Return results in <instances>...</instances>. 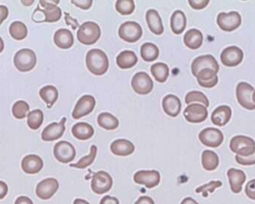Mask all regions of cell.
Masks as SVG:
<instances>
[{
    "label": "cell",
    "instance_id": "ac0fdd59",
    "mask_svg": "<svg viewBox=\"0 0 255 204\" xmlns=\"http://www.w3.org/2000/svg\"><path fill=\"white\" fill-rule=\"evenodd\" d=\"M133 181L136 184L145 186L148 189L157 187L160 181V173L157 171H139L133 176Z\"/></svg>",
    "mask_w": 255,
    "mask_h": 204
},
{
    "label": "cell",
    "instance_id": "816d5d0a",
    "mask_svg": "<svg viewBox=\"0 0 255 204\" xmlns=\"http://www.w3.org/2000/svg\"><path fill=\"white\" fill-rule=\"evenodd\" d=\"M134 204H154V201L150 197L142 196L139 198Z\"/></svg>",
    "mask_w": 255,
    "mask_h": 204
},
{
    "label": "cell",
    "instance_id": "44dd1931",
    "mask_svg": "<svg viewBox=\"0 0 255 204\" xmlns=\"http://www.w3.org/2000/svg\"><path fill=\"white\" fill-rule=\"evenodd\" d=\"M230 184L231 190L235 194H239L243 190V186L247 181V175L242 170L230 169L227 172Z\"/></svg>",
    "mask_w": 255,
    "mask_h": 204
},
{
    "label": "cell",
    "instance_id": "f35d334b",
    "mask_svg": "<svg viewBox=\"0 0 255 204\" xmlns=\"http://www.w3.org/2000/svg\"><path fill=\"white\" fill-rule=\"evenodd\" d=\"M97 154V147L96 145H92L91 148V153L89 155L84 157L81 159L76 164L70 165V167L76 168V169H86L88 166L93 164Z\"/></svg>",
    "mask_w": 255,
    "mask_h": 204
},
{
    "label": "cell",
    "instance_id": "8fae6325",
    "mask_svg": "<svg viewBox=\"0 0 255 204\" xmlns=\"http://www.w3.org/2000/svg\"><path fill=\"white\" fill-rule=\"evenodd\" d=\"M199 139L205 146L214 148H218L223 144L224 136L218 129L208 127L201 131Z\"/></svg>",
    "mask_w": 255,
    "mask_h": 204
},
{
    "label": "cell",
    "instance_id": "603a6c76",
    "mask_svg": "<svg viewBox=\"0 0 255 204\" xmlns=\"http://www.w3.org/2000/svg\"><path fill=\"white\" fill-rule=\"evenodd\" d=\"M54 42L60 49H70L74 43L73 33L67 28H60L54 34Z\"/></svg>",
    "mask_w": 255,
    "mask_h": 204
},
{
    "label": "cell",
    "instance_id": "7bdbcfd3",
    "mask_svg": "<svg viewBox=\"0 0 255 204\" xmlns=\"http://www.w3.org/2000/svg\"><path fill=\"white\" fill-rule=\"evenodd\" d=\"M223 186V183L220 181H211L209 184H205L196 189V193H202L203 197H208V193H213L216 189L220 188Z\"/></svg>",
    "mask_w": 255,
    "mask_h": 204
},
{
    "label": "cell",
    "instance_id": "5b68a950",
    "mask_svg": "<svg viewBox=\"0 0 255 204\" xmlns=\"http://www.w3.org/2000/svg\"><path fill=\"white\" fill-rule=\"evenodd\" d=\"M255 88L247 82H240L236 88L237 100L244 109L248 110L255 109V103L253 100Z\"/></svg>",
    "mask_w": 255,
    "mask_h": 204
},
{
    "label": "cell",
    "instance_id": "f907efd6",
    "mask_svg": "<svg viewBox=\"0 0 255 204\" xmlns=\"http://www.w3.org/2000/svg\"><path fill=\"white\" fill-rule=\"evenodd\" d=\"M8 188H7V184L3 181H0V200L4 199L7 194Z\"/></svg>",
    "mask_w": 255,
    "mask_h": 204
},
{
    "label": "cell",
    "instance_id": "f546056e",
    "mask_svg": "<svg viewBox=\"0 0 255 204\" xmlns=\"http://www.w3.org/2000/svg\"><path fill=\"white\" fill-rule=\"evenodd\" d=\"M187 25V18L185 13L181 10H175L172 13L170 19V26L172 32L175 34H180L185 30Z\"/></svg>",
    "mask_w": 255,
    "mask_h": 204
},
{
    "label": "cell",
    "instance_id": "3957f363",
    "mask_svg": "<svg viewBox=\"0 0 255 204\" xmlns=\"http://www.w3.org/2000/svg\"><path fill=\"white\" fill-rule=\"evenodd\" d=\"M230 149L240 157H247L255 152V142L252 138L245 136H237L230 142Z\"/></svg>",
    "mask_w": 255,
    "mask_h": 204
},
{
    "label": "cell",
    "instance_id": "7c38bea8",
    "mask_svg": "<svg viewBox=\"0 0 255 204\" xmlns=\"http://www.w3.org/2000/svg\"><path fill=\"white\" fill-rule=\"evenodd\" d=\"M244 54L241 48L236 46H229L223 49L220 59L223 65L229 67H237L244 60Z\"/></svg>",
    "mask_w": 255,
    "mask_h": 204
},
{
    "label": "cell",
    "instance_id": "9f6ffc18",
    "mask_svg": "<svg viewBox=\"0 0 255 204\" xmlns=\"http://www.w3.org/2000/svg\"><path fill=\"white\" fill-rule=\"evenodd\" d=\"M4 41H3L2 38L0 37V53L2 52L3 49H4Z\"/></svg>",
    "mask_w": 255,
    "mask_h": 204
},
{
    "label": "cell",
    "instance_id": "9c48e42d",
    "mask_svg": "<svg viewBox=\"0 0 255 204\" xmlns=\"http://www.w3.org/2000/svg\"><path fill=\"white\" fill-rule=\"evenodd\" d=\"M54 156L61 163H71L76 158V151L74 146L70 142L61 141L54 147Z\"/></svg>",
    "mask_w": 255,
    "mask_h": 204
},
{
    "label": "cell",
    "instance_id": "ffe728a7",
    "mask_svg": "<svg viewBox=\"0 0 255 204\" xmlns=\"http://www.w3.org/2000/svg\"><path fill=\"white\" fill-rule=\"evenodd\" d=\"M21 167L25 173L35 175L39 173L43 167V160L39 156L27 155L22 159Z\"/></svg>",
    "mask_w": 255,
    "mask_h": 204
},
{
    "label": "cell",
    "instance_id": "ab89813d",
    "mask_svg": "<svg viewBox=\"0 0 255 204\" xmlns=\"http://www.w3.org/2000/svg\"><path fill=\"white\" fill-rule=\"evenodd\" d=\"M30 106L26 102L23 100H19L13 105L12 107V114L16 119H23L28 116L29 112Z\"/></svg>",
    "mask_w": 255,
    "mask_h": 204
},
{
    "label": "cell",
    "instance_id": "836d02e7",
    "mask_svg": "<svg viewBox=\"0 0 255 204\" xmlns=\"http://www.w3.org/2000/svg\"><path fill=\"white\" fill-rule=\"evenodd\" d=\"M97 123L102 128L107 130H115L119 127L118 118L109 112H103L97 118Z\"/></svg>",
    "mask_w": 255,
    "mask_h": 204
},
{
    "label": "cell",
    "instance_id": "e0dca14e",
    "mask_svg": "<svg viewBox=\"0 0 255 204\" xmlns=\"http://www.w3.org/2000/svg\"><path fill=\"white\" fill-rule=\"evenodd\" d=\"M59 188V184L56 179L47 178L37 184L36 195L42 200H48L53 197Z\"/></svg>",
    "mask_w": 255,
    "mask_h": 204
},
{
    "label": "cell",
    "instance_id": "74e56055",
    "mask_svg": "<svg viewBox=\"0 0 255 204\" xmlns=\"http://www.w3.org/2000/svg\"><path fill=\"white\" fill-rule=\"evenodd\" d=\"M27 118V124L31 130H38L43 124V113L40 109L31 111L28 114Z\"/></svg>",
    "mask_w": 255,
    "mask_h": 204
},
{
    "label": "cell",
    "instance_id": "cb8c5ba5",
    "mask_svg": "<svg viewBox=\"0 0 255 204\" xmlns=\"http://www.w3.org/2000/svg\"><path fill=\"white\" fill-rule=\"evenodd\" d=\"M112 154L118 157H127L133 154L135 151L133 144L127 139H118L111 145Z\"/></svg>",
    "mask_w": 255,
    "mask_h": 204
},
{
    "label": "cell",
    "instance_id": "c3c4849f",
    "mask_svg": "<svg viewBox=\"0 0 255 204\" xmlns=\"http://www.w3.org/2000/svg\"><path fill=\"white\" fill-rule=\"evenodd\" d=\"M100 204H120V202L116 198L107 196L102 199Z\"/></svg>",
    "mask_w": 255,
    "mask_h": 204
},
{
    "label": "cell",
    "instance_id": "681fc988",
    "mask_svg": "<svg viewBox=\"0 0 255 204\" xmlns=\"http://www.w3.org/2000/svg\"><path fill=\"white\" fill-rule=\"evenodd\" d=\"M8 16V8L6 6L0 5V25Z\"/></svg>",
    "mask_w": 255,
    "mask_h": 204
},
{
    "label": "cell",
    "instance_id": "f1b7e54d",
    "mask_svg": "<svg viewBox=\"0 0 255 204\" xmlns=\"http://www.w3.org/2000/svg\"><path fill=\"white\" fill-rule=\"evenodd\" d=\"M72 133L73 136L79 140H88L94 136V129L88 123H77L72 128Z\"/></svg>",
    "mask_w": 255,
    "mask_h": 204
},
{
    "label": "cell",
    "instance_id": "680465c9",
    "mask_svg": "<svg viewBox=\"0 0 255 204\" xmlns=\"http://www.w3.org/2000/svg\"><path fill=\"white\" fill-rule=\"evenodd\" d=\"M253 102H254V103H255V90L254 93H253Z\"/></svg>",
    "mask_w": 255,
    "mask_h": 204
},
{
    "label": "cell",
    "instance_id": "4fadbf2b",
    "mask_svg": "<svg viewBox=\"0 0 255 204\" xmlns=\"http://www.w3.org/2000/svg\"><path fill=\"white\" fill-rule=\"evenodd\" d=\"M207 68L211 69L217 73H218L220 70V65L213 55H201L195 58L191 64L192 73L196 77L201 70Z\"/></svg>",
    "mask_w": 255,
    "mask_h": 204
},
{
    "label": "cell",
    "instance_id": "277c9868",
    "mask_svg": "<svg viewBox=\"0 0 255 204\" xmlns=\"http://www.w3.org/2000/svg\"><path fill=\"white\" fill-rule=\"evenodd\" d=\"M15 67L20 72H28L34 69L37 64V56L32 49H20L15 54L13 58Z\"/></svg>",
    "mask_w": 255,
    "mask_h": 204
},
{
    "label": "cell",
    "instance_id": "83f0119b",
    "mask_svg": "<svg viewBox=\"0 0 255 204\" xmlns=\"http://www.w3.org/2000/svg\"><path fill=\"white\" fill-rule=\"evenodd\" d=\"M184 42L186 46L190 49H199L203 43V34L199 30L192 28L184 34Z\"/></svg>",
    "mask_w": 255,
    "mask_h": 204
},
{
    "label": "cell",
    "instance_id": "11a10c76",
    "mask_svg": "<svg viewBox=\"0 0 255 204\" xmlns=\"http://www.w3.org/2000/svg\"><path fill=\"white\" fill-rule=\"evenodd\" d=\"M73 204H90L86 201L83 200V199H76L74 201V203Z\"/></svg>",
    "mask_w": 255,
    "mask_h": 204
},
{
    "label": "cell",
    "instance_id": "9a60e30c",
    "mask_svg": "<svg viewBox=\"0 0 255 204\" xmlns=\"http://www.w3.org/2000/svg\"><path fill=\"white\" fill-rule=\"evenodd\" d=\"M184 116L188 122L198 124L207 119L208 112L207 108L199 103L189 105L184 111Z\"/></svg>",
    "mask_w": 255,
    "mask_h": 204
},
{
    "label": "cell",
    "instance_id": "ee69618b",
    "mask_svg": "<svg viewBox=\"0 0 255 204\" xmlns=\"http://www.w3.org/2000/svg\"><path fill=\"white\" fill-rule=\"evenodd\" d=\"M235 160H236L237 163H238V164L241 165V166H253V165H255V152L253 155L247 157L236 156V157H235Z\"/></svg>",
    "mask_w": 255,
    "mask_h": 204
},
{
    "label": "cell",
    "instance_id": "7402d4cb",
    "mask_svg": "<svg viewBox=\"0 0 255 204\" xmlns=\"http://www.w3.org/2000/svg\"><path fill=\"white\" fill-rule=\"evenodd\" d=\"M162 106L166 115L175 118L181 112V102L177 96L168 94L163 99Z\"/></svg>",
    "mask_w": 255,
    "mask_h": 204
},
{
    "label": "cell",
    "instance_id": "ba28073f",
    "mask_svg": "<svg viewBox=\"0 0 255 204\" xmlns=\"http://www.w3.org/2000/svg\"><path fill=\"white\" fill-rule=\"evenodd\" d=\"M113 186V180L109 173L98 172L94 174L91 181V189L96 194L103 195L110 191Z\"/></svg>",
    "mask_w": 255,
    "mask_h": 204
},
{
    "label": "cell",
    "instance_id": "5bb4252c",
    "mask_svg": "<svg viewBox=\"0 0 255 204\" xmlns=\"http://www.w3.org/2000/svg\"><path fill=\"white\" fill-rule=\"evenodd\" d=\"M96 106V100L91 95H84L78 100L77 103L73 109L72 116L74 119H80L81 118L89 115L94 111Z\"/></svg>",
    "mask_w": 255,
    "mask_h": 204
},
{
    "label": "cell",
    "instance_id": "8992f818",
    "mask_svg": "<svg viewBox=\"0 0 255 204\" xmlns=\"http://www.w3.org/2000/svg\"><path fill=\"white\" fill-rule=\"evenodd\" d=\"M118 32L123 40L128 43H135L142 37V29L138 22L128 21L120 26Z\"/></svg>",
    "mask_w": 255,
    "mask_h": 204
},
{
    "label": "cell",
    "instance_id": "1f68e13d",
    "mask_svg": "<svg viewBox=\"0 0 255 204\" xmlns=\"http://www.w3.org/2000/svg\"><path fill=\"white\" fill-rule=\"evenodd\" d=\"M39 94L42 100L46 103L49 109H50L58 100V89L53 85H46L43 87L39 91Z\"/></svg>",
    "mask_w": 255,
    "mask_h": 204
},
{
    "label": "cell",
    "instance_id": "60d3db41",
    "mask_svg": "<svg viewBox=\"0 0 255 204\" xmlns=\"http://www.w3.org/2000/svg\"><path fill=\"white\" fill-rule=\"evenodd\" d=\"M185 102L187 104L194 103V102H199L202 103L205 107H208L210 105L209 100L208 97L201 91H190L186 95Z\"/></svg>",
    "mask_w": 255,
    "mask_h": 204
},
{
    "label": "cell",
    "instance_id": "d6a6232c",
    "mask_svg": "<svg viewBox=\"0 0 255 204\" xmlns=\"http://www.w3.org/2000/svg\"><path fill=\"white\" fill-rule=\"evenodd\" d=\"M202 164L205 170L212 172L218 167L220 159L214 151L206 150L202 153Z\"/></svg>",
    "mask_w": 255,
    "mask_h": 204
},
{
    "label": "cell",
    "instance_id": "f6af8a7d",
    "mask_svg": "<svg viewBox=\"0 0 255 204\" xmlns=\"http://www.w3.org/2000/svg\"><path fill=\"white\" fill-rule=\"evenodd\" d=\"M245 193L249 199L255 201V179L250 181L246 186Z\"/></svg>",
    "mask_w": 255,
    "mask_h": 204
},
{
    "label": "cell",
    "instance_id": "2e32d148",
    "mask_svg": "<svg viewBox=\"0 0 255 204\" xmlns=\"http://www.w3.org/2000/svg\"><path fill=\"white\" fill-rule=\"evenodd\" d=\"M60 1H40L43 9H40L39 7L36 10L43 13L44 19L43 22H58L62 16L61 8L57 6Z\"/></svg>",
    "mask_w": 255,
    "mask_h": 204
},
{
    "label": "cell",
    "instance_id": "b9f144b4",
    "mask_svg": "<svg viewBox=\"0 0 255 204\" xmlns=\"http://www.w3.org/2000/svg\"><path fill=\"white\" fill-rule=\"evenodd\" d=\"M116 9L121 14L130 15L135 9L133 0H118L116 2Z\"/></svg>",
    "mask_w": 255,
    "mask_h": 204
},
{
    "label": "cell",
    "instance_id": "6f0895ef",
    "mask_svg": "<svg viewBox=\"0 0 255 204\" xmlns=\"http://www.w3.org/2000/svg\"><path fill=\"white\" fill-rule=\"evenodd\" d=\"M22 3L25 5H31V4L34 3V1H22Z\"/></svg>",
    "mask_w": 255,
    "mask_h": 204
},
{
    "label": "cell",
    "instance_id": "4316f807",
    "mask_svg": "<svg viewBox=\"0 0 255 204\" xmlns=\"http://www.w3.org/2000/svg\"><path fill=\"white\" fill-rule=\"evenodd\" d=\"M146 22L151 32L157 35L163 34L164 28L161 18L157 10L150 9L146 12Z\"/></svg>",
    "mask_w": 255,
    "mask_h": 204
},
{
    "label": "cell",
    "instance_id": "8d00e7d4",
    "mask_svg": "<svg viewBox=\"0 0 255 204\" xmlns=\"http://www.w3.org/2000/svg\"><path fill=\"white\" fill-rule=\"evenodd\" d=\"M9 32L10 36L15 40H22L26 37L28 34V28L25 24L20 21H15L12 22L9 27Z\"/></svg>",
    "mask_w": 255,
    "mask_h": 204
},
{
    "label": "cell",
    "instance_id": "7dc6e473",
    "mask_svg": "<svg viewBox=\"0 0 255 204\" xmlns=\"http://www.w3.org/2000/svg\"><path fill=\"white\" fill-rule=\"evenodd\" d=\"M72 3L77 7L83 9V10H88L92 6V0H85V1H80V0H73Z\"/></svg>",
    "mask_w": 255,
    "mask_h": 204
},
{
    "label": "cell",
    "instance_id": "db71d44e",
    "mask_svg": "<svg viewBox=\"0 0 255 204\" xmlns=\"http://www.w3.org/2000/svg\"><path fill=\"white\" fill-rule=\"evenodd\" d=\"M181 204H199V203L191 198H186L182 201Z\"/></svg>",
    "mask_w": 255,
    "mask_h": 204
},
{
    "label": "cell",
    "instance_id": "4dcf8cb0",
    "mask_svg": "<svg viewBox=\"0 0 255 204\" xmlns=\"http://www.w3.org/2000/svg\"><path fill=\"white\" fill-rule=\"evenodd\" d=\"M137 61L136 54L130 50L123 51L117 57V64L121 69L131 68L137 63Z\"/></svg>",
    "mask_w": 255,
    "mask_h": 204
},
{
    "label": "cell",
    "instance_id": "f5cc1de1",
    "mask_svg": "<svg viewBox=\"0 0 255 204\" xmlns=\"http://www.w3.org/2000/svg\"><path fill=\"white\" fill-rule=\"evenodd\" d=\"M15 204H33L32 201L28 197H24V196H21V197L18 198L15 202Z\"/></svg>",
    "mask_w": 255,
    "mask_h": 204
},
{
    "label": "cell",
    "instance_id": "52a82bcc",
    "mask_svg": "<svg viewBox=\"0 0 255 204\" xmlns=\"http://www.w3.org/2000/svg\"><path fill=\"white\" fill-rule=\"evenodd\" d=\"M217 24L223 31H233L241 26L242 17L238 12L232 11L230 13H219L217 16Z\"/></svg>",
    "mask_w": 255,
    "mask_h": 204
},
{
    "label": "cell",
    "instance_id": "484cf974",
    "mask_svg": "<svg viewBox=\"0 0 255 204\" xmlns=\"http://www.w3.org/2000/svg\"><path fill=\"white\" fill-rule=\"evenodd\" d=\"M196 78L198 83L203 88H214L219 82L218 75L211 69H203L198 73Z\"/></svg>",
    "mask_w": 255,
    "mask_h": 204
},
{
    "label": "cell",
    "instance_id": "6da1fadb",
    "mask_svg": "<svg viewBox=\"0 0 255 204\" xmlns=\"http://www.w3.org/2000/svg\"><path fill=\"white\" fill-rule=\"evenodd\" d=\"M86 64L93 74L102 76L109 70V60L106 52L100 49H93L87 54Z\"/></svg>",
    "mask_w": 255,
    "mask_h": 204
},
{
    "label": "cell",
    "instance_id": "bcb514c9",
    "mask_svg": "<svg viewBox=\"0 0 255 204\" xmlns=\"http://www.w3.org/2000/svg\"><path fill=\"white\" fill-rule=\"evenodd\" d=\"M189 4L196 10H201V9L205 8L208 4H209V0H189Z\"/></svg>",
    "mask_w": 255,
    "mask_h": 204
},
{
    "label": "cell",
    "instance_id": "30bf717a",
    "mask_svg": "<svg viewBox=\"0 0 255 204\" xmlns=\"http://www.w3.org/2000/svg\"><path fill=\"white\" fill-rule=\"evenodd\" d=\"M131 87L136 94L145 95L152 91L154 83L148 73L139 72L133 76L131 80Z\"/></svg>",
    "mask_w": 255,
    "mask_h": 204
},
{
    "label": "cell",
    "instance_id": "d4e9b609",
    "mask_svg": "<svg viewBox=\"0 0 255 204\" xmlns=\"http://www.w3.org/2000/svg\"><path fill=\"white\" fill-rule=\"evenodd\" d=\"M232 110L229 106H220L213 112L211 121L214 125L223 127L226 125L232 118Z\"/></svg>",
    "mask_w": 255,
    "mask_h": 204
},
{
    "label": "cell",
    "instance_id": "e575fe53",
    "mask_svg": "<svg viewBox=\"0 0 255 204\" xmlns=\"http://www.w3.org/2000/svg\"><path fill=\"white\" fill-rule=\"evenodd\" d=\"M151 73L156 81L163 83L169 77V68L167 64L158 62L153 64L151 67Z\"/></svg>",
    "mask_w": 255,
    "mask_h": 204
},
{
    "label": "cell",
    "instance_id": "d6986e66",
    "mask_svg": "<svg viewBox=\"0 0 255 204\" xmlns=\"http://www.w3.org/2000/svg\"><path fill=\"white\" fill-rule=\"evenodd\" d=\"M66 121L67 118H64L59 123H52L45 127L42 132V139L44 142H53L62 137L65 131Z\"/></svg>",
    "mask_w": 255,
    "mask_h": 204
},
{
    "label": "cell",
    "instance_id": "7a4b0ae2",
    "mask_svg": "<svg viewBox=\"0 0 255 204\" xmlns=\"http://www.w3.org/2000/svg\"><path fill=\"white\" fill-rule=\"evenodd\" d=\"M101 37L100 25L94 22L88 21L79 26L77 31V38L82 44L93 45L98 41Z\"/></svg>",
    "mask_w": 255,
    "mask_h": 204
},
{
    "label": "cell",
    "instance_id": "d590c367",
    "mask_svg": "<svg viewBox=\"0 0 255 204\" xmlns=\"http://www.w3.org/2000/svg\"><path fill=\"white\" fill-rule=\"evenodd\" d=\"M140 55L147 62L155 61L159 56V49L152 43H145L141 46Z\"/></svg>",
    "mask_w": 255,
    "mask_h": 204
}]
</instances>
